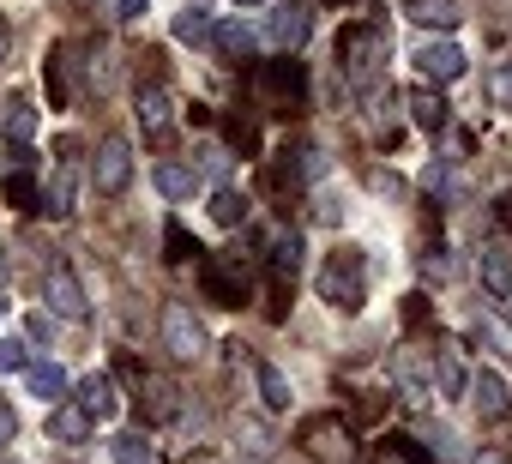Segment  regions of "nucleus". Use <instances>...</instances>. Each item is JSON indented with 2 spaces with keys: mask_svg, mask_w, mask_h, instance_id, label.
<instances>
[{
  "mask_svg": "<svg viewBox=\"0 0 512 464\" xmlns=\"http://www.w3.org/2000/svg\"><path fill=\"white\" fill-rule=\"evenodd\" d=\"M410 115H416L422 133H440V127H446V103H440L434 91H416V97H410Z\"/></svg>",
  "mask_w": 512,
  "mask_h": 464,
  "instance_id": "5701e85b",
  "label": "nucleus"
},
{
  "mask_svg": "<svg viewBox=\"0 0 512 464\" xmlns=\"http://www.w3.org/2000/svg\"><path fill=\"white\" fill-rule=\"evenodd\" d=\"M169 109H175V97H169L163 85L139 91V127H145L151 139H163V133H169Z\"/></svg>",
  "mask_w": 512,
  "mask_h": 464,
  "instance_id": "2eb2a0df",
  "label": "nucleus"
},
{
  "mask_svg": "<svg viewBox=\"0 0 512 464\" xmlns=\"http://www.w3.org/2000/svg\"><path fill=\"white\" fill-rule=\"evenodd\" d=\"M199 284H205V296H211V302L241 308V302H247V260H241V254H205Z\"/></svg>",
  "mask_w": 512,
  "mask_h": 464,
  "instance_id": "7ed1b4c3",
  "label": "nucleus"
},
{
  "mask_svg": "<svg viewBox=\"0 0 512 464\" xmlns=\"http://www.w3.org/2000/svg\"><path fill=\"white\" fill-rule=\"evenodd\" d=\"M494 223H500L506 236H512V193H500V199H494Z\"/></svg>",
  "mask_w": 512,
  "mask_h": 464,
  "instance_id": "72a5a7b5",
  "label": "nucleus"
},
{
  "mask_svg": "<svg viewBox=\"0 0 512 464\" xmlns=\"http://www.w3.org/2000/svg\"><path fill=\"white\" fill-rule=\"evenodd\" d=\"M0 193H7V199H13L19 211H43V187H37V181H31L25 169H19V175H7V181H0Z\"/></svg>",
  "mask_w": 512,
  "mask_h": 464,
  "instance_id": "412c9836",
  "label": "nucleus"
},
{
  "mask_svg": "<svg viewBox=\"0 0 512 464\" xmlns=\"http://www.w3.org/2000/svg\"><path fill=\"white\" fill-rule=\"evenodd\" d=\"M163 350H169L175 362H199V356H205V326L193 320L187 302H169V308H163Z\"/></svg>",
  "mask_w": 512,
  "mask_h": 464,
  "instance_id": "20e7f679",
  "label": "nucleus"
},
{
  "mask_svg": "<svg viewBox=\"0 0 512 464\" xmlns=\"http://www.w3.org/2000/svg\"><path fill=\"white\" fill-rule=\"evenodd\" d=\"M235 7H266V0H235Z\"/></svg>",
  "mask_w": 512,
  "mask_h": 464,
  "instance_id": "ea45409f",
  "label": "nucleus"
},
{
  "mask_svg": "<svg viewBox=\"0 0 512 464\" xmlns=\"http://www.w3.org/2000/svg\"><path fill=\"white\" fill-rule=\"evenodd\" d=\"M434 374H440V392H446V398L464 392V362H458L452 350H434Z\"/></svg>",
  "mask_w": 512,
  "mask_h": 464,
  "instance_id": "bb28decb",
  "label": "nucleus"
},
{
  "mask_svg": "<svg viewBox=\"0 0 512 464\" xmlns=\"http://www.w3.org/2000/svg\"><path fill=\"white\" fill-rule=\"evenodd\" d=\"M109 452H115V464H151V446H145L139 434H115Z\"/></svg>",
  "mask_w": 512,
  "mask_h": 464,
  "instance_id": "c85d7f7f",
  "label": "nucleus"
},
{
  "mask_svg": "<svg viewBox=\"0 0 512 464\" xmlns=\"http://www.w3.org/2000/svg\"><path fill=\"white\" fill-rule=\"evenodd\" d=\"M266 31H272V43H278L284 55H290V49H302V43H308V31H314L308 0H284V7L272 13V25H266Z\"/></svg>",
  "mask_w": 512,
  "mask_h": 464,
  "instance_id": "1a4fd4ad",
  "label": "nucleus"
},
{
  "mask_svg": "<svg viewBox=\"0 0 512 464\" xmlns=\"http://www.w3.org/2000/svg\"><path fill=\"white\" fill-rule=\"evenodd\" d=\"M320 302H332L338 314H362L368 302V254L362 248H332L326 266H320Z\"/></svg>",
  "mask_w": 512,
  "mask_h": 464,
  "instance_id": "f257e3e1",
  "label": "nucleus"
},
{
  "mask_svg": "<svg viewBox=\"0 0 512 464\" xmlns=\"http://www.w3.org/2000/svg\"><path fill=\"white\" fill-rule=\"evenodd\" d=\"M494 97H500V109H512V67L494 73Z\"/></svg>",
  "mask_w": 512,
  "mask_h": 464,
  "instance_id": "f704fd0d",
  "label": "nucleus"
},
{
  "mask_svg": "<svg viewBox=\"0 0 512 464\" xmlns=\"http://www.w3.org/2000/svg\"><path fill=\"white\" fill-rule=\"evenodd\" d=\"M157 187H163L169 199H187V193L199 187V175H193L187 163H157Z\"/></svg>",
  "mask_w": 512,
  "mask_h": 464,
  "instance_id": "b1692460",
  "label": "nucleus"
},
{
  "mask_svg": "<svg viewBox=\"0 0 512 464\" xmlns=\"http://www.w3.org/2000/svg\"><path fill=\"white\" fill-rule=\"evenodd\" d=\"M476 272H482L488 296L512 302V248H506V242H482V254H476Z\"/></svg>",
  "mask_w": 512,
  "mask_h": 464,
  "instance_id": "9d476101",
  "label": "nucleus"
},
{
  "mask_svg": "<svg viewBox=\"0 0 512 464\" xmlns=\"http://www.w3.org/2000/svg\"><path fill=\"white\" fill-rule=\"evenodd\" d=\"M302 272V236H278L272 242V320H284V296L296 290Z\"/></svg>",
  "mask_w": 512,
  "mask_h": 464,
  "instance_id": "6e6552de",
  "label": "nucleus"
},
{
  "mask_svg": "<svg viewBox=\"0 0 512 464\" xmlns=\"http://www.w3.org/2000/svg\"><path fill=\"white\" fill-rule=\"evenodd\" d=\"M253 380H260V398H266V410H290V380H284V368L278 362H253Z\"/></svg>",
  "mask_w": 512,
  "mask_h": 464,
  "instance_id": "a211bd4d",
  "label": "nucleus"
},
{
  "mask_svg": "<svg viewBox=\"0 0 512 464\" xmlns=\"http://www.w3.org/2000/svg\"><path fill=\"white\" fill-rule=\"evenodd\" d=\"M31 368V344L25 338H0V374H25Z\"/></svg>",
  "mask_w": 512,
  "mask_h": 464,
  "instance_id": "c756f323",
  "label": "nucleus"
},
{
  "mask_svg": "<svg viewBox=\"0 0 512 464\" xmlns=\"http://www.w3.org/2000/svg\"><path fill=\"white\" fill-rule=\"evenodd\" d=\"M127 181H133V145L127 139H103L97 163H91V187L115 199V193H127Z\"/></svg>",
  "mask_w": 512,
  "mask_h": 464,
  "instance_id": "423d86ee",
  "label": "nucleus"
},
{
  "mask_svg": "<svg viewBox=\"0 0 512 464\" xmlns=\"http://www.w3.org/2000/svg\"><path fill=\"white\" fill-rule=\"evenodd\" d=\"M193 254H199V242H187V229L169 223V260H193Z\"/></svg>",
  "mask_w": 512,
  "mask_h": 464,
  "instance_id": "2f4dec72",
  "label": "nucleus"
},
{
  "mask_svg": "<svg viewBox=\"0 0 512 464\" xmlns=\"http://www.w3.org/2000/svg\"><path fill=\"white\" fill-rule=\"evenodd\" d=\"M235 440H247V458H266V452H272V434L253 422V416H241V422H235Z\"/></svg>",
  "mask_w": 512,
  "mask_h": 464,
  "instance_id": "cd10ccee",
  "label": "nucleus"
},
{
  "mask_svg": "<svg viewBox=\"0 0 512 464\" xmlns=\"http://www.w3.org/2000/svg\"><path fill=\"white\" fill-rule=\"evenodd\" d=\"M175 37L193 43V49H205V43H211V13H205V7H187V13L175 19Z\"/></svg>",
  "mask_w": 512,
  "mask_h": 464,
  "instance_id": "4be33fe9",
  "label": "nucleus"
},
{
  "mask_svg": "<svg viewBox=\"0 0 512 464\" xmlns=\"http://www.w3.org/2000/svg\"><path fill=\"white\" fill-rule=\"evenodd\" d=\"M0 290H7V254H0Z\"/></svg>",
  "mask_w": 512,
  "mask_h": 464,
  "instance_id": "58836bf2",
  "label": "nucleus"
},
{
  "mask_svg": "<svg viewBox=\"0 0 512 464\" xmlns=\"http://www.w3.org/2000/svg\"><path fill=\"white\" fill-rule=\"evenodd\" d=\"M25 386H31V398H43V404H61V398H67V374H61L55 362H31V368H25Z\"/></svg>",
  "mask_w": 512,
  "mask_h": 464,
  "instance_id": "f3484780",
  "label": "nucleus"
},
{
  "mask_svg": "<svg viewBox=\"0 0 512 464\" xmlns=\"http://www.w3.org/2000/svg\"><path fill=\"white\" fill-rule=\"evenodd\" d=\"M79 404L91 410V422H109V416L121 410V392H115V380H109V374H91V380L79 386Z\"/></svg>",
  "mask_w": 512,
  "mask_h": 464,
  "instance_id": "4468645a",
  "label": "nucleus"
},
{
  "mask_svg": "<svg viewBox=\"0 0 512 464\" xmlns=\"http://www.w3.org/2000/svg\"><path fill=\"white\" fill-rule=\"evenodd\" d=\"M49 314H61V320H85L91 314V302H85V290H79V278L67 266L49 272Z\"/></svg>",
  "mask_w": 512,
  "mask_h": 464,
  "instance_id": "9b49d317",
  "label": "nucleus"
},
{
  "mask_svg": "<svg viewBox=\"0 0 512 464\" xmlns=\"http://www.w3.org/2000/svg\"><path fill=\"white\" fill-rule=\"evenodd\" d=\"M260 97H266V103H278V109L302 103V97H308V73H302V61H296V55L266 61V67H260Z\"/></svg>",
  "mask_w": 512,
  "mask_h": 464,
  "instance_id": "39448f33",
  "label": "nucleus"
},
{
  "mask_svg": "<svg viewBox=\"0 0 512 464\" xmlns=\"http://www.w3.org/2000/svg\"><path fill=\"white\" fill-rule=\"evenodd\" d=\"M410 61H416V73H422V79H434V85H452V79H464V67H470V61H464V49H458V43H446V37H440V43H434V37H428V43H416V55H410Z\"/></svg>",
  "mask_w": 512,
  "mask_h": 464,
  "instance_id": "0eeeda50",
  "label": "nucleus"
},
{
  "mask_svg": "<svg viewBox=\"0 0 512 464\" xmlns=\"http://www.w3.org/2000/svg\"><path fill=\"white\" fill-rule=\"evenodd\" d=\"M211 49L229 55V61H247V55H253V31L235 25V19H229V25H211Z\"/></svg>",
  "mask_w": 512,
  "mask_h": 464,
  "instance_id": "6ab92c4d",
  "label": "nucleus"
},
{
  "mask_svg": "<svg viewBox=\"0 0 512 464\" xmlns=\"http://www.w3.org/2000/svg\"><path fill=\"white\" fill-rule=\"evenodd\" d=\"M404 13L416 19V25H428V31H452L464 13H458V0H404Z\"/></svg>",
  "mask_w": 512,
  "mask_h": 464,
  "instance_id": "dca6fc26",
  "label": "nucleus"
},
{
  "mask_svg": "<svg viewBox=\"0 0 512 464\" xmlns=\"http://www.w3.org/2000/svg\"><path fill=\"white\" fill-rule=\"evenodd\" d=\"M7 139H13V145H31V139H37V109H31V103H13V109H7Z\"/></svg>",
  "mask_w": 512,
  "mask_h": 464,
  "instance_id": "a878e982",
  "label": "nucleus"
},
{
  "mask_svg": "<svg viewBox=\"0 0 512 464\" xmlns=\"http://www.w3.org/2000/svg\"><path fill=\"white\" fill-rule=\"evenodd\" d=\"M211 217H217L223 229H235V223L247 217V199H241L235 187H217V193H211Z\"/></svg>",
  "mask_w": 512,
  "mask_h": 464,
  "instance_id": "393cba45",
  "label": "nucleus"
},
{
  "mask_svg": "<svg viewBox=\"0 0 512 464\" xmlns=\"http://www.w3.org/2000/svg\"><path fill=\"white\" fill-rule=\"evenodd\" d=\"M73 193H79V169L61 163V169L43 181V211H49V217H67V211H73Z\"/></svg>",
  "mask_w": 512,
  "mask_h": 464,
  "instance_id": "ddd939ff",
  "label": "nucleus"
},
{
  "mask_svg": "<svg viewBox=\"0 0 512 464\" xmlns=\"http://www.w3.org/2000/svg\"><path fill=\"white\" fill-rule=\"evenodd\" d=\"M151 7H145V0H121V25H139Z\"/></svg>",
  "mask_w": 512,
  "mask_h": 464,
  "instance_id": "c9c22d12",
  "label": "nucleus"
},
{
  "mask_svg": "<svg viewBox=\"0 0 512 464\" xmlns=\"http://www.w3.org/2000/svg\"><path fill=\"white\" fill-rule=\"evenodd\" d=\"M374 464H434V458H428V452H422L416 440H404V434H386V440H380V458H374Z\"/></svg>",
  "mask_w": 512,
  "mask_h": 464,
  "instance_id": "aec40b11",
  "label": "nucleus"
},
{
  "mask_svg": "<svg viewBox=\"0 0 512 464\" xmlns=\"http://www.w3.org/2000/svg\"><path fill=\"white\" fill-rule=\"evenodd\" d=\"M19 434V416H13V404H0V446H7Z\"/></svg>",
  "mask_w": 512,
  "mask_h": 464,
  "instance_id": "473e14b6",
  "label": "nucleus"
},
{
  "mask_svg": "<svg viewBox=\"0 0 512 464\" xmlns=\"http://www.w3.org/2000/svg\"><path fill=\"white\" fill-rule=\"evenodd\" d=\"M470 464H506V452H488V446H482V452H476Z\"/></svg>",
  "mask_w": 512,
  "mask_h": 464,
  "instance_id": "e433bc0d",
  "label": "nucleus"
},
{
  "mask_svg": "<svg viewBox=\"0 0 512 464\" xmlns=\"http://www.w3.org/2000/svg\"><path fill=\"white\" fill-rule=\"evenodd\" d=\"M476 338H482L494 356H512V332H506L500 320H476Z\"/></svg>",
  "mask_w": 512,
  "mask_h": 464,
  "instance_id": "7c9ffc66",
  "label": "nucleus"
},
{
  "mask_svg": "<svg viewBox=\"0 0 512 464\" xmlns=\"http://www.w3.org/2000/svg\"><path fill=\"white\" fill-rule=\"evenodd\" d=\"M0 55H7V19H0Z\"/></svg>",
  "mask_w": 512,
  "mask_h": 464,
  "instance_id": "4c0bfd02",
  "label": "nucleus"
},
{
  "mask_svg": "<svg viewBox=\"0 0 512 464\" xmlns=\"http://www.w3.org/2000/svg\"><path fill=\"white\" fill-rule=\"evenodd\" d=\"M380 55H386V31H380V25H356V31H344V43H338L344 79L362 85V91H374V79H380Z\"/></svg>",
  "mask_w": 512,
  "mask_h": 464,
  "instance_id": "f03ea898",
  "label": "nucleus"
},
{
  "mask_svg": "<svg viewBox=\"0 0 512 464\" xmlns=\"http://www.w3.org/2000/svg\"><path fill=\"white\" fill-rule=\"evenodd\" d=\"M91 428H97V422H91V410H85L79 398H73V404H67V398H61V404H49V434H55L61 446L91 440Z\"/></svg>",
  "mask_w": 512,
  "mask_h": 464,
  "instance_id": "f8f14e48",
  "label": "nucleus"
}]
</instances>
